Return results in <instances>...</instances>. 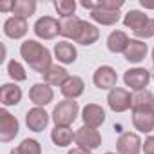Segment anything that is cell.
I'll return each mask as SVG.
<instances>
[{"mask_svg":"<svg viewBox=\"0 0 154 154\" xmlns=\"http://www.w3.org/2000/svg\"><path fill=\"white\" fill-rule=\"evenodd\" d=\"M11 154H20V150H18V147H17V149H13V150H11Z\"/></svg>","mask_w":154,"mask_h":154,"instance_id":"e575fe53","label":"cell"},{"mask_svg":"<svg viewBox=\"0 0 154 154\" xmlns=\"http://www.w3.org/2000/svg\"><path fill=\"white\" fill-rule=\"evenodd\" d=\"M98 38H100V29H98L96 26H93V24L82 20L80 29H78V33H76L74 42L80 44V45H91V44H94Z\"/></svg>","mask_w":154,"mask_h":154,"instance_id":"9a60e30c","label":"cell"},{"mask_svg":"<svg viewBox=\"0 0 154 154\" xmlns=\"http://www.w3.org/2000/svg\"><path fill=\"white\" fill-rule=\"evenodd\" d=\"M47 123H49V114L42 107H35L26 112V125L29 127V131L40 132L47 127Z\"/></svg>","mask_w":154,"mask_h":154,"instance_id":"7c38bea8","label":"cell"},{"mask_svg":"<svg viewBox=\"0 0 154 154\" xmlns=\"http://www.w3.org/2000/svg\"><path fill=\"white\" fill-rule=\"evenodd\" d=\"M107 103H109L111 111H114V112H125L127 109L132 107V96H131V93L127 89L114 87L107 94Z\"/></svg>","mask_w":154,"mask_h":154,"instance_id":"5b68a950","label":"cell"},{"mask_svg":"<svg viewBox=\"0 0 154 154\" xmlns=\"http://www.w3.org/2000/svg\"><path fill=\"white\" fill-rule=\"evenodd\" d=\"M18 134V120L6 109L0 111V141H11Z\"/></svg>","mask_w":154,"mask_h":154,"instance_id":"9c48e42d","label":"cell"},{"mask_svg":"<svg viewBox=\"0 0 154 154\" xmlns=\"http://www.w3.org/2000/svg\"><path fill=\"white\" fill-rule=\"evenodd\" d=\"M67 154H91V150H87V149H82V147H74V149H71Z\"/></svg>","mask_w":154,"mask_h":154,"instance_id":"1f68e13d","label":"cell"},{"mask_svg":"<svg viewBox=\"0 0 154 154\" xmlns=\"http://www.w3.org/2000/svg\"><path fill=\"white\" fill-rule=\"evenodd\" d=\"M84 87H85V84L80 76H69L65 80V84L60 87V91L67 100H76L78 96L84 94Z\"/></svg>","mask_w":154,"mask_h":154,"instance_id":"e0dca14e","label":"cell"},{"mask_svg":"<svg viewBox=\"0 0 154 154\" xmlns=\"http://www.w3.org/2000/svg\"><path fill=\"white\" fill-rule=\"evenodd\" d=\"M18 150L20 154H42V147L36 140H29L26 138L20 145H18Z\"/></svg>","mask_w":154,"mask_h":154,"instance_id":"f546056e","label":"cell"},{"mask_svg":"<svg viewBox=\"0 0 154 154\" xmlns=\"http://www.w3.org/2000/svg\"><path fill=\"white\" fill-rule=\"evenodd\" d=\"M27 20L26 18H20V17H11L4 22V33L6 36L13 38V40H18L22 36H26L27 33Z\"/></svg>","mask_w":154,"mask_h":154,"instance_id":"5bb4252c","label":"cell"},{"mask_svg":"<svg viewBox=\"0 0 154 154\" xmlns=\"http://www.w3.org/2000/svg\"><path fill=\"white\" fill-rule=\"evenodd\" d=\"M141 6L145 9H154V2H145V0H141Z\"/></svg>","mask_w":154,"mask_h":154,"instance_id":"836d02e7","label":"cell"},{"mask_svg":"<svg viewBox=\"0 0 154 154\" xmlns=\"http://www.w3.org/2000/svg\"><path fill=\"white\" fill-rule=\"evenodd\" d=\"M33 31L42 40H53L56 35H60V22L53 17H42L35 22Z\"/></svg>","mask_w":154,"mask_h":154,"instance_id":"52a82bcc","label":"cell"},{"mask_svg":"<svg viewBox=\"0 0 154 154\" xmlns=\"http://www.w3.org/2000/svg\"><path fill=\"white\" fill-rule=\"evenodd\" d=\"M93 82L98 89L102 91H111L116 87V82H118V74L112 67L109 65H102L96 69V72L93 74Z\"/></svg>","mask_w":154,"mask_h":154,"instance_id":"ba28073f","label":"cell"},{"mask_svg":"<svg viewBox=\"0 0 154 154\" xmlns=\"http://www.w3.org/2000/svg\"><path fill=\"white\" fill-rule=\"evenodd\" d=\"M123 82H125V85L127 87H131L132 91H143L147 85H149V82H150V72L147 71V69H143V67H134V69H129V71H125V74H123Z\"/></svg>","mask_w":154,"mask_h":154,"instance_id":"8992f818","label":"cell"},{"mask_svg":"<svg viewBox=\"0 0 154 154\" xmlns=\"http://www.w3.org/2000/svg\"><path fill=\"white\" fill-rule=\"evenodd\" d=\"M152 63H154V49H152Z\"/></svg>","mask_w":154,"mask_h":154,"instance_id":"d590c367","label":"cell"},{"mask_svg":"<svg viewBox=\"0 0 154 154\" xmlns=\"http://www.w3.org/2000/svg\"><path fill=\"white\" fill-rule=\"evenodd\" d=\"M51 140L58 147H67L74 140V134H72V131L69 127H54L51 131Z\"/></svg>","mask_w":154,"mask_h":154,"instance_id":"484cf974","label":"cell"},{"mask_svg":"<svg viewBox=\"0 0 154 154\" xmlns=\"http://www.w3.org/2000/svg\"><path fill=\"white\" fill-rule=\"evenodd\" d=\"M143 152L145 154H154V136H149L147 140H145V143H143Z\"/></svg>","mask_w":154,"mask_h":154,"instance_id":"4dcf8cb0","label":"cell"},{"mask_svg":"<svg viewBox=\"0 0 154 154\" xmlns=\"http://www.w3.org/2000/svg\"><path fill=\"white\" fill-rule=\"evenodd\" d=\"M129 36L123 31H112L107 38V49L111 53H125L127 45H129Z\"/></svg>","mask_w":154,"mask_h":154,"instance_id":"7402d4cb","label":"cell"},{"mask_svg":"<svg viewBox=\"0 0 154 154\" xmlns=\"http://www.w3.org/2000/svg\"><path fill=\"white\" fill-rule=\"evenodd\" d=\"M36 11V2L35 0H15L13 2V15L20 18H29Z\"/></svg>","mask_w":154,"mask_h":154,"instance_id":"d4e9b609","label":"cell"},{"mask_svg":"<svg viewBox=\"0 0 154 154\" xmlns=\"http://www.w3.org/2000/svg\"><path fill=\"white\" fill-rule=\"evenodd\" d=\"M67 78H69L67 69H65V67H60V65H51L49 71L44 74V80H45V84H49V85H60V87H62Z\"/></svg>","mask_w":154,"mask_h":154,"instance_id":"cb8c5ba5","label":"cell"},{"mask_svg":"<svg viewBox=\"0 0 154 154\" xmlns=\"http://www.w3.org/2000/svg\"><path fill=\"white\" fill-rule=\"evenodd\" d=\"M54 56L62 63H74L78 53H76V47L71 42H58L54 45Z\"/></svg>","mask_w":154,"mask_h":154,"instance_id":"ffe728a7","label":"cell"},{"mask_svg":"<svg viewBox=\"0 0 154 154\" xmlns=\"http://www.w3.org/2000/svg\"><path fill=\"white\" fill-rule=\"evenodd\" d=\"M78 116V102L63 100L53 111V122L56 127H69Z\"/></svg>","mask_w":154,"mask_h":154,"instance_id":"3957f363","label":"cell"},{"mask_svg":"<svg viewBox=\"0 0 154 154\" xmlns=\"http://www.w3.org/2000/svg\"><path fill=\"white\" fill-rule=\"evenodd\" d=\"M132 125L140 132L154 131V111H132Z\"/></svg>","mask_w":154,"mask_h":154,"instance_id":"2e32d148","label":"cell"},{"mask_svg":"<svg viewBox=\"0 0 154 154\" xmlns=\"http://www.w3.org/2000/svg\"><path fill=\"white\" fill-rule=\"evenodd\" d=\"M8 72H9V76H11L15 82H24V80H27L26 69H24L17 60H11V62L8 63Z\"/></svg>","mask_w":154,"mask_h":154,"instance_id":"f1b7e54d","label":"cell"},{"mask_svg":"<svg viewBox=\"0 0 154 154\" xmlns=\"http://www.w3.org/2000/svg\"><path fill=\"white\" fill-rule=\"evenodd\" d=\"M82 120H84V125L98 129L105 122V111L96 103H87L82 111Z\"/></svg>","mask_w":154,"mask_h":154,"instance_id":"4fadbf2b","label":"cell"},{"mask_svg":"<svg viewBox=\"0 0 154 154\" xmlns=\"http://www.w3.org/2000/svg\"><path fill=\"white\" fill-rule=\"evenodd\" d=\"M22 100V89L17 84H4L0 87V102L2 105L9 107V105H17Z\"/></svg>","mask_w":154,"mask_h":154,"instance_id":"ac0fdd59","label":"cell"},{"mask_svg":"<svg viewBox=\"0 0 154 154\" xmlns=\"http://www.w3.org/2000/svg\"><path fill=\"white\" fill-rule=\"evenodd\" d=\"M143 143L138 134L134 132H123L118 141H116V150L118 154H140Z\"/></svg>","mask_w":154,"mask_h":154,"instance_id":"30bf717a","label":"cell"},{"mask_svg":"<svg viewBox=\"0 0 154 154\" xmlns=\"http://www.w3.org/2000/svg\"><path fill=\"white\" fill-rule=\"evenodd\" d=\"M125 27H131L132 33L138 38H150L154 36V20H150L145 13L138 11V9H131L125 18H123Z\"/></svg>","mask_w":154,"mask_h":154,"instance_id":"7a4b0ae2","label":"cell"},{"mask_svg":"<svg viewBox=\"0 0 154 154\" xmlns=\"http://www.w3.org/2000/svg\"><path fill=\"white\" fill-rule=\"evenodd\" d=\"M123 56L131 63H140L147 56V44L141 42V40H131L125 53H123Z\"/></svg>","mask_w":154,"mask_h":154,"instance_id":"d6986e66","label":"cell"},{"mask_svg":"<svg viewBox=\"0 0 154 154\" xmlns=\"http://www.w3.org/2000/svg\"><path fill=\"white\" fill-rule=\"evenodd\" d=\"M20 54L29 63V67L33 71H36L38 74H45L49 71V67L53 65L49 49L45 45L38 44L36 40H26L20 45Z\"/></svg>","mask_w":154,"mask_h":154,"instance_id":"6da1fadb","label":"cell"},{"mask_svg":"<svg viewBox=\"0 0 154 154\" xmlns=\"http://www.w3.org/2000/svg\"><path fill=\"white\" fill-rule=\"evenodd\" d=\"M80 24L82 20L72 15V17H65V18H60V35L65 36V38H76V33L80 29Z\"/></svg>","mask_w":154,"mask_h":154,"instance_id":"603a6c76","label":"cell"},{"mask_svg":"<svg viewBox=\"0 0 154 154\" xmlns=\"http://www.w3.org/2000/svg\"><path fill=\"white\" fill-rule=\"evenodd\" d=\"M91 18L102 26H114L120 20V11H105V9H98L91 13Z\"/></svg>","mask_w":154,"mask_h":154,"instance_id":"4316f807","label":"cell"},{"mask_svg":"<svg viewBox=\"0 0 154 154\" xmlns=\"http://www.w3.org/2000/svg\"><path fill=\"white\" fill-rule=\"evenodd\" d=\"M152 78H154V72H152Z\"/></svg>","mask_w":154,"mask_h":154,"instance_id":"74e56055","label":"cell"},{"mask_svg":"<svg viewBox=\"0 0 154 154\" xmlns=\"http://www.w3.org/2000/svg\"><path fill=\"white\" fill-rule=\"evenodd\" d=\"M0 11H13V2H4V4H0Z\"/></svg>","mask_w":154,"mask_h":154,"instance_id":"d6a6232c","label":"cell"},{"mask_svg":"<svg viewBox=\"0 0 154 154\" xmlns=\"http://www.w3.org/2000/svg\"><path fill=\"white\" fill-rule=\"evenodd\" d=\"M105 154H116V152H105Z\"/></svg>","mask_w":154,"mask_h":154,"instance_id":"8d00e7d4","label":"cell"},{"mask_svg":"<svg viewBox=\"0 0 154 154\" xmlns=\"http://www.w3.org/2000/svg\"><path fill=\"white\" fill-rule=\"evenodd\" d=\"M132 111H154V94L147 89L132 94Z\"/></svg>","mask_w":154,"mask_h":154,"instance_id":"44dd1931","label":"cell"},{"mask_svg":"<svg viewBox=\"0 0 154 154\" xmlns=\"http://www.w3.org/2000/svg\"><path fill=\"white\" fill-rule=\"evenodd\" d=\"M74 141H76V145L82 147V149L93 150V149H98L102 145V136H100V132L96 129L84 125V127H80L78 131L74 132Z\"/></svg>","mask_w":154,"mask_h":154,"instance_id":"277c9868","label":"cell"},{"mask_svg":"<svg viewBox=\"0 0 154 154\" xmlns=\"http://www.w3.org/2000/svg\"><path fill=\"white\" fill-rule=\"evenodd\" d=\"M54 9L58 11V15L62 18L72 17L74 9H76V2H74V0H56V2H54Z\"/></svg>","mask_w":154,"mask_h":154,"instance_id":"83f0119b","label":"cell"},{"mask_svg":"<svg viewBox=\"0 0 154 154\" xmlns=\"http://www.w3.org/2000/svg\"><path fill=\"white\" fill-rule=\"evenodd\" d=\"M54 98V93L51 89L49 84H35L31 89H29V100L36 105V107H42V105H47L51 103Z\"/></svg>","mask_w":154,"mask_h":154,"instance_id":"8fae6325","label":"cell"}]
</instances>
